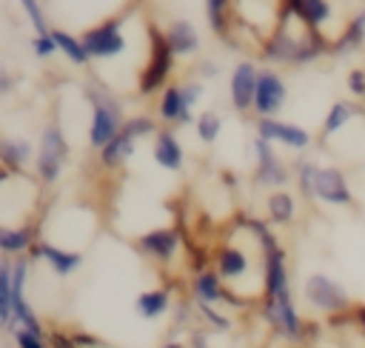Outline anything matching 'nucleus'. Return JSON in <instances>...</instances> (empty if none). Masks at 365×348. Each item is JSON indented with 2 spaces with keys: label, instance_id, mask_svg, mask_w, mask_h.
<instances>
[{
  "label": "nucleus",
  "instance_id": "1",
  "mask_svg": "<svg viewBox=\"0 0 365 348\" xmlns=\"http://www.w3.org/2000/svg\"><path fill=\"white\" fill-rule=\"evenodd\" d=\"M86 100L91 103V126H88V143L91 148H106L125 126L123 120V106L120 100L97 83L86 86Z\"/></svg>",
  "mask_w": 365,
  "mask_h": 348
},
{
  "label": "nucleus",
  "instance_id": "2",
  "mask_svg": "<svg viewBox=\"0 0 365 348\" xmlns=\"http://www.w3.org/2000/svg\"><path fill=\"white\" fill-rule=\"evenodd\" d=\"M148 40H151V48H148V63L137 80V88L140 94H154L171 74V66H174V51L165 40V31H160L157 26H148Z\"/></svg>",
  "mask_w": 365,
  "mask_h": 348
},
{
  "label": "nucleus",
  "instance_id": "3",
  "mask_svg": "<svg viewBox=\"0 0 365 348\" xmlns=\"http://www.w3.org/2000/svg\"><path fill=\"white\" fill-rule=\"evenodd\" d=\"M68 157V145H66V137L60 131V126H46L43 134H40V145H37V157H34V168H37V177L51 185L60 171H63V163Z\"/></svg>",
  "mask_w": 365,
  "mask_h": 348
},
{
  "label": "nucleus",
  "instance_id": "4",
  "mask_svg": "<svg viewBox=\"0 0 365 348\" xmlns=\"http://www.w3.org/2000/svg\"><path fill=\"white\" fill-rule=\"evenodd\" d=\"M302 297H305V302L311 308H317L322 314H339V311H345L351 305L348 291L336 280H331L325 274H311L305 280V285H302Z\"/></svg>",
  "mask_w": 365,
  "mask_h": 348
},
{
  "label": "nucleus",
  "instance_id": "5",
  "mask_svg": "<svg viewBox=\"0 0 365 348\" xmlns=\"http://www.w3.org/2000/svg\"><path fill=\"white\" fill-rule=\"evenodd\" d=\"M83 46H86V54L88 60H108V57H117L125 51V37H123V26L120 20H106L94 29H88L83 37Z\"/></svg>",
  "mask_w": 365,
  "mask_h": 348
},
{
  "label": "nucleus",
  "instance_id": "6",
  "mask_svg": "<svg viewBox=\"0 0 365 348\" xmlns=\"http://www.w3.org/2000/svg\"><path fill=\"white\" fill-rule=\"evenodd\" d=\"M262 319L268 325H274L288 339H302V334H305V322H302L299 311L294 308L291 294L288 297H262Z\"/></svg>",
  "mask_w": 365,
  "mask_h": 348
},
{
  "label": "nucleus",
  "instance_id": "7",
  "mask_svg": "<svg viewBox=\"0 0 365 348\" xmlns=\"http://www.w3.org/2000/svg\"><path fill=\"white\" fill-rule=\"evenodd\" d=\"M311 197L322 200V203H331V205H351L354 203V194H351V185H348V177L334 168V165H317L314 168V177H311Z\"/></svg>",
  "mask_w": 365,
  "mask_h": 348
},
{
  "label": "nucleus",
  "instance_id": "8",
  "mask_svg": "<svg viewBox=\"0 0 365 348\" xmlns=\"http://www.w3.org/2000/svg\"><path fill=\"white\" fill-rule=\"evenodd\" d=\"M257 83H259V68L251 60H242V63L234 66L231 80H228V94H231V106L237 111H251L254 108Z\"/></svg>",
  "mask_w": 365,
  "mask_h": 348
},
{
  "label": "nucleus",
  "instance_id": "9",
  "mask_svg": "<svg viewBox=\"0 0 365 348\" xmlns=\"http://www.w3.org/2000/svg\"><path fill=\"white\" fill-rule=\"evenodd\" d=\"M254 154H257V171H254V180L257 185H268V188H279L288 183V168L285 163L279 160V154L274 151V145L262 137L254 140Z\"/></svg>",
  "mask_w": 365,
  "mask_h": 348
},
{
  "label": "nucleus",
  "instance_id": "10",
  "mask_svg": "<svg viewBox=\"0 0 365 348\" xmlns=\"http://www.w3.org/2000/svg\"><path fill=\"white\" fill-rule=\"evenodd\" d=\"M288 88L282 83V77L271 68L259 71V83H257V97H254V111L259 117H277L279 108L285 106Z\"/></svg>",
  "mask_w": 365,
  "mask_h": 348
},
{
  "label": "nucleus",
  "instance_id": "11",
  "mask_svg": "<svg viewBox=\"0 0 365 348\" xmlns=\"http://www.w3.org/2000/svg\"><path fill=\"white\" fill-rule=\"evenodd\" d=\"M257 137L268 140V143H282L288 148H308L311 143V134L305 128H299L297 123H285V120H277V117H259L257 120Z\"/></svg>",
  "mask_w": 365,
  "mask_h": 348
},
{
  "label": "nucleus",
  "instance_id": "12",
  "mask_svg": "<svg viewBox=\"0 0 365 348\" xmlns=\"http://www.w3.org/2000/svg\"><path fill=\"white\" fill-rule=\"evenodd\" d=\"M137 248L157 262H171L180 248V234L174 228H151L137 240Z\"/></svg>",
  "mask_w": 365,
  "mask_h": 348
},
{
  "label": "nucleus",
  "instance_id": "13",
  "mask_svg": "<svg viewBox=\"0 0 365 348\" xmlns=\"http://www.w3.org/2000/svg\"><path fill=\"white\" fill-rule=\"evenodd\" d=\"M262 294L265 297H288V268H285V251L277 245L262 260Z\"/></svg>",
  "mask_w": 365,
  "mask_h": 348
},
{
  "label": "nucleus",
  "instance_id": "14",
  "mask_svg": "<svg viewBox=\"0 0 365 348\" xmlns=\"http://www.w3.org/2000/svg\"><path fill=\"white\" fill-rule=\"evenodd\" d=\"M151 154H154V163L160 168H165V171H180L182 168V145H180V140L174 137L171 128H160L154 134Z\"/></svg>",
  "mask_w": 365,
  "mask_h": 348
},
{
  "label": "nucleus",
  "instance_id": "15",
  "mask_svg": "<svg viewBox=\"0 0 365 348\" xmlns=\"http://www.w3.org/2000/svg\"><path fill=\"white\" fill-rule=\"evenodd\" d=\"M165 40H168L174 57H191L200 51V34H197L194 23H188V20H171L165 29Z\"/></svg>",
  "mask_w": 365,
  "mask_h": 348
},
{
  "label": "nucleus",
  "instance_id": "16",
  "mask_svg": "<svg viewBox=\"0 0 365 348\" xmlns=\"http://www.w3.org/2000/svg\"><path fill=\"white\" fill-rule=\"evenodd\" d=\"M31 257H43V260L51 265V271H54L57 277L74 274V271L80 268V262H83V257H80L77 251H66V248H57V245H51V242H37V245L31 248Z\"/></svg>",
  "mask_w": 365,
  "mask_h": 348
},
{
  "label": "nucleus",
  "instance_id": "17",
  "mask_svg": "<svg viewBox=\"0 0 365 348\" xmlns=\"http://www.w3.org/2000/svg\"><path fill=\"white\" fill-rule=\"evenodd\" d=\"M297 46H299V40L285 29V23H279V26L274 29V34L265 40L262 57H265L268 63H291L294 54H297Z\"/></svg>",
  "mask_w": 365,
  "mask_h": 348
},
{
  "label": "nucleus",
  "instance_id": "18",
  "mask_svg": "<svg viewBox=\"0 0 365 348\" xmlns=\"http://www.w3.org/2000/svg\"><path fill=\"white\" fill-rule=\"evenodd\" d=\"M248 265H251V260H248L245 248H240V245H231L228 242V245H222L217 251V274L222 280H228V282L242 280L248 274Z\"/></svg>",
  "mask_w": 365,
  "mask_h": 348
},
{
  "label": "nucleus",
  "instance_id": "19",
  "mask_svg": "<svg viewBox=\"0 0 365 348\" xmlns=\"http://www.w3.org/2000/svg\"><path fill=\"white\" fill-rule=\"evenodd\" d=\"M191 291H194V300L197 305H217L225 300V288H222V277L217 271H200L191 282Z\"/></svg>",
  "mask_w": 365,
  "mask_h": 348
},
{
  "label": "nucleus",
  "instance_id": "20",
  "mask_svg": "<svg viewBox=\"0 0 365 348\" xmlns=\"http://www.w3.org/2000/svg\"><path fill=\"white\" fill-rule=\"evenodd\" d=\"M157 111H160V117H163L165 123H180V126H185V123L194 120V117H191V108H185V103H182L180 86H174V83L163 88Z\"/></svg>",
  "mask_w": 365,
  "mask_h": 348
},
{
  "label": "nucleus",
  "instance_id": "21",
  "mask_svg": "<svg viewBox=\"0 0 365 348\" xmlns=\"http://www.w3.org/2000/svg\"><path fill=\"white\" fill-rule=\"evenodd\" d=\"M362 43H365V11H359V14H354V17L348 20V26L342 29V34H339L336 43L331 46V54H334V57H342V54H348V51H356Z\"/></svg>",
  "mask_w": 365,
  "mask_h": 348
},
{
  "label": "nucleus",
  "instance_id": "22",
  "mask_svg": "<svg viewBox=\"0 0 365 348\" xmlns=\"http://www.w3.org/2000/svg\"><path fill=\"white\" fill-rule=\"evenodd\" d=\"M0 248L6 257H23L26 251L34 248V228L31 225L0 228Z\"/></svg>",
  "mask_w": 365,
  "mask_h": 348
},
{
  "label": "nucleus",
  "instance_id": "23",
  "mask_svg": "<svg viewBox=\"0 0 365 348\" xmlns=\"http://www.w3.org/2000/svg\"><path fill=\"white\" fill-rule=\"evenodd\" d=\"M134 137L128 134V131H120L106 148H100V163H103V168H120L131 154H134Z\"/></svg>",
  "mask_w": 365,
  "mask_h": 348
},
{
  "label": "nucleus",
  "instance_id": "24",
  "mask_svg": "<svg viewBox=\"0 0 365 348\" xmlns=\"http://www.w3.org/2000/svg\"><path fill=\"white\" fill-rule=\"evenodd\" d=\"M168 305H171L168 288L143 291V294L137 297V302H134V308H137V314H140L143 319H157V317H163V314L168 311Z\"/></svg>",
  "mask_w": 365,
  "mask_h": 348
},
{
  "label": "nucleus",
  "instance_id": "25",
  "mask_svg": "<svg viewBox=\"0 0 365 348\" xmlns=\"http://www.w3.org/2000/svg\"><path fill=\"white\" fill-rule=\"evenodd\" d=\"M265 211H268V220L274 225H285V222L294 220L297 205H294V197L288 191H271L268 200H265Z\"/></svg>",
  "mask_w": 365,
  "mask_h": 348
},
{
  "label": "nucleus",
  "instance_id": "26",
  "mask_svg": "<svg viewBox=\"0 0 365 348\" xmlns=\"http://www.w3.org/2000/svg\"><path fill=\"white\" fill-rule=\"evenodd\" d=\"M31 154H34V148L29 140H3V145H0V157H3L9 171L23 168L31 160Z\"/></svg>",
  "mask_w": 365,
  "mask_h": 348
},
{
  "label": "nucleus",
  "instance_id": "27",
  "mask_svg": "<svg viewBox=\"0 0 365 348\" xmlns=\"http://www.w3.org/2000/svg\"><path fill=\"white\" fill-rule=\"evenodd\" d=\"M51 37H54L57 48H60L74 66H86V63H88V54H86L83 40H77V37H71L68 31H60V29H51Z\"/></svg>",
  "mask_w": 365,
  "mask_h": 348
},
{
  "label": "nucleus",
  "instance_id": "28",
  "mask_svg": "<svg viewBox=\"0 0 365 348\" xmlns=\"http://www.w3.org/2000/svg\"><path fill=\"white\" fill-rule=\"evenodd\" d=\"M356 114V108L348 103V100H336L331 108H328V114H325V123H322V137H331V134H336L351 117Z\"/></svg>",
  "mask_w": 365,
  "mask_h": 348
},
{
  "label": "nucleus",
  "instance_id": "29",
  "mask_svg": "<svg viewBox=\"0 0 365 348\" xmlns=\"http://www.w3.org/2000/svg\"><path fill=\"white\" fill-rule=\"evenodd\" d=\"M194 126H197V137H200L202 143H214V140L220 137L222 120H220L214 111H202V114L194 120Z\"/></svg>",
  "mask_w": 365,
  "mask_h": 348
},
{
  "label": "nucleus",
  "instance_id": "30",
  "mask_svg": "<svg viewBox=\"0 0 365 348\" xmlns=\"http://www.w3.org/2000/svg\"><path fill=\"white\" fill-rule=\"evenodd\" d=\"M20 6H23V11H26V17L31 20V26H34L37 37H46V34H51V29H48V23H46V14H43V6H40V0H20Z\"/></svg>",
  "mask_w": 365,
  "mask_h": 348
},
{
  "label": "nucleus",
  "instance_id": "31",
  "mask_svg": "<svg viewBox=\"0 0 365 348\" xmlns=\"http://www.w3.org/2000/svg\"><path fill=\"white\" fill-rule=\"evenodd\" d=\"M205 9H208V23H211V29H214L220 37H225V26H228V20H225V14H228V0H205Z\"/></svg>",
  "mask_w": 365,
  "mask_h": 348
},
{
  "label": "nucleus",
  "instance_id": "32",
  "mask_svg": "<svg viewBox=\"0 0 365 348\" xmlns=\"http://www.w3.org/2000/svg\"><path fill=\"white\" fill-rule=\"evenodd\" d=\"M123 131H128L134 140H140V137H145V134H157V123H154L151 117H145V114H137V117H128V120H125Z\"/></svg>",
  "mask_w": 365,
  "mask_h": 348
},
{
  "label": "nucleus",
  "instance_id": "33",
  "mask_svg": "<svg viewBox=\"0 0 365 348\" xmlns=\"http://www.w3.org/2000/svg\"><path fill=\"white\" fill-rule=\"evenodd\" d=\"M14 345L17 348H48V342H46L43 334H34V331H26V328H17L14 331Z\"/></svg>",
  "mask_w": 365,
  "mask_h": 348
},
{
  "label": "nucleus",
  "instance_id": "34",
  "mask_svg": "<svg viewBox=\"0 0 365 348\" xmlns=\"http://www.w3.org/2000/svg\"><path fill=\"white\" fill-rule=\"evenodd\" d=\"M200 314H202V317H205V322H208V325H214L217 331H228V328H231V319H228L225 314L214 311V305H200Z\"/></svg>",
  "mask_w": 365,
  "mask_h": 348
},
{
  "label": "nucleus",
  "instance_id": "35",
  "mask_svg": "<svg viewBox=\"0 0 365 348\" xmlns=\"http://www.w3.org/2000/svg\"><path fill=\"white\" fill-rule=\"evenodd\" d=\"M180 94H182L185 108H194V103L202 97V83H200V80H188V83L180 86Z\"/></svg>",
  "mask_w": 365,
  "mask_h": 348
},
{
  "label": "nucleus",
  "instance_id": "36",
  "mask_svg": "<svg viewBox=\"0 0 365 348\" xmlns=\"http://www.w3.org/2000/svg\"><path fill=\"white\" fill-rule=\"evenodd\" d=\"M31 48H34L37 57H51L54 51H60L51 34H46V37H34V40H31Z\"/></svg>",
  "mask_w": 365,
  "mask_h": 348
},
{
  "label": "nucleus",
  "instance_id": "37",
  "mask_svg": "<svg viewBox=\"0 0 365 348\" xmlns=\"http://www.w3.org/2000/svg\"><path fill=\"white\" fill-rule=\"evenodd\" d=\"M348 91L356 94V97H365V71L362 68H354L348 74Z\"/></svg>",
  "mask_w": 365,
  "mask_h": 348
},
{
  "label": "nucleus",
  "instance_id": "38",
  "mask_svg": "<svg viewBox=\"0 0 365 348\" xmlns=\"http://www.w3.org/2000/svg\"><path fill=\"white\" fill-rule=\"evenodd\" d=\"M197 74L205 77V80H214V77L220 74V66H217L214 60H200V63H197Z\"/></svg>",
  "mask_w": 365,
  "mask_h": 348
},
{
  "label": "nucleus",
  "instance_id": "39",
  "mask_svg": "<svg viewBox=\"0 0 365 348\" xmlns=\"http://www.w3.org/2000/svg\"><path fill=\"white\" fill-rule=\"evenodd\" d=\"M48 339H51V342H48L51 348H74V345H77L74 337H68V334H63V331H54Z\"/></svg>",
  "mask_w": 365,
  "mask_h": 348
},
{
  "label": "nucleus",
  "instance_id": "40",
  "mask_svg": "<svg viewBox=\"0 0 365 348\" xmlns=\"http://www.w3.org/2000/svg\"><path fill=\"white\" fill-rule=\"evenodd\" d=\"M74 342H77V345H86V348L100 345V339H94V337H88V334H74Z\"/></svg>",
  "mask_w": 365,
  "mask_h": 348
},
{
  "label": "nucleus",
  "instance_id": "41",
  "mask_svg": "<svg viewBox=\"0 0 365 348\" xmlns=\"http://www.w3.org/2000/svg\"><path fill=\"white\" fill-rule=\"evenodd\" d=\"M191 348H211V345H208V339L202 334H194L191 337Z\"/></svg>",
  "mask_w": 365,
  "mask_h": 348
},
{
  "label": "nucleus",
  "instance_id": "42",
  "mask_svg": "<svg viewBox=\"0 0 365 348\" xmlns=\"http://www.w3.org/2000/svg\"><path fill=\"white\" fill-rule=\"evenodd\" d=\"M356 322H359V328L365 331V305H359V308H356Z\"/></svg>",
  "mask_w": 365,
  "mask_h": 348
},
{
  "label": "nucleus",
  "instance_id": "43",
  "mask_svg": "<svg viewBox=\"0 0 365 348\" xmlns=\"http://www.w3.org/2000/svg\"><path fill=\"white\" fill-rule=\"evenodd\" d=\"M163 348H182V345H180V342H165Z\"/></svg>",
  "mask_w": 365,
  "mask_h": 348
}]
</instances>
